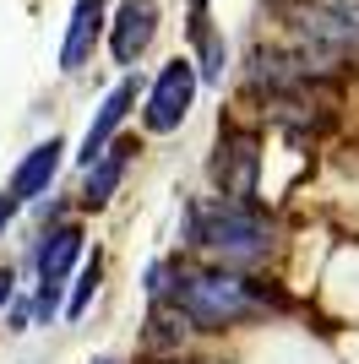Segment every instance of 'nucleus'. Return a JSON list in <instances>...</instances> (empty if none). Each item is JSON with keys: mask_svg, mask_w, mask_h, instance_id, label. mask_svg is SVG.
Masks as SVG:
<instances>
[{"mask_svg": "<svg viewBox=\"0 0 359 364\" xmlns=\"http://www.w3.org/2000/svg\"><path fill=\"white\" fill-rule=\"evenodd\" d=\"M272 304L278 299L267 289H256L251 277H239L234 267L175 277V310L185 316V326H202V332H224V326H239V321H256Z\"/></svg>", "mask_w": 359, "mask_h": 364, "instance_id": "1", "label": "nucleus"}, {"mask_svg": "<svg viewBox=\"0 0 359 364\" xmlns=\"http://www.w3.org/2000/svg\"><path fill=\"white\" fill-rule=\"evenodd\" d=\"M191 245L218 267H261L272 256V223L251 201H196L191 207Z\"/></svg>", "mask_w": 359, "mask_h": 364, "instance_id": "2", "label": "nucleus"}, {"mask_svg": "<svg viewBox=\"0 0 359 364\" xmlns=\"http://www.w3.org/2000/svg\"><path fill=\"white\" fill-rule=\"evenodd\" d=\"M288 28L316 55H359V0H288Z\"/></svg>", "mask_w": 359, "mask_h": 364, "instance_id": "3", "label": "nucleus"}, {"mask_svg": "<svg viewBox=\"0 0 359 364\" xmlns=\"http://www.w3.org/2000/svg\"><path fill=\"white\" fill-rule=\"evenodd\" d=\"M196 87H202L196 60H169L164 71H158V82H152V92H147L142 125H147L152 136L180 131V125H185V114H191V104H196Z\"/></svg>", "mask_w": 359, "mask_h": 364, "instance_id": "4", "label": "nucleus"}, {"mask_svg": "<svg viewBox=\"0 0 359 364\" xmlns=\"http://www.w3.org/2000/svg\"><path fill=\"white\" fill-rule=\"evenodd\" d=\"M82 261V228L76 223H66V228H49V240L38 245V299H33V316L44 321H55V310H60V283L71 277V267Z\"/></svg>", "mask_w": 359, "mask_h": 364, "instance_id": "5", "label": "nucleus"}, {"mask_svg": "<svg viewBox=\"0 0 359 364\" xmlns=\"http://www.w3.org/2000/svg\"><path fill=\"white\" fill-rule=\"evenodd\" d=\"M261 141L256 131H224L218 136V158H212V180L229 201H251L256 196V174H261Z\"/></svg>", "mask_w": 359, "mask_h": 364, "instance_id": "6", "label": "nucleus"}, {"mask_svg": "<svg viewBox=\"0 0 359 364\" xmlns=\"http://www.w3.org/2000/svg\"><path fill=\"white\" fill-rule=\"evenodd\" d=\"M109 28V49H115L120 65H136L142 55H147L152 33H158V0H120L115 22H104Z\"/></svg>", "mask_w": 359, "mask_h": 364, "instance_id": "7", "label": "nucleus"}, {"mask_svg": "<svg viewBox=\"0 0 359 364\" xmlns=\"http://www.w3.org/2000/svg\"><path fill=\"white\" fill-rule=\"evenodd\" d=\"M104 22H109V0H76L66 44H60V71H82L93 60V49L104 38Z\"/></svg>", "mask_w": 359, "mask_h": 364, "instance_id": "8", "label": "nucleus"}, {"mask_svg": "<svg viewBox=\"0 0 359 364\" xmlns=\"http://www.w3.org/2000/svg\"><path fill=\"white\" fill-rule=\"evenodd\" d=\"M131 104H136V76H125V82L109 92L104 104H98V114H93V125H88V136H82V152H76V158H82V168H88L93 158L115 141V131H120V120L131 114Z\"/></svg>", "mask_w": 359, "mask_h": 364, "instance_id": "9", "label": "nucleus"}, {"mask_svg": "<svg viewBox=\"0 0 359 364\" xmlns=\"http://www.w3.org/2000/svg\"><path fill=\"white\" fill-rule=\"evenodd\" d=\"M136 141L131 136H115L98 158L88 164V180H82V207H104L109 196H115V185L125 180V164H131Z\"/></svg>", "mask_w": 359, "mask_h": 364, "instance_id": "10", "label": "nucleus"}, {"mask_svg": "<svg viewBox=\"0 0 359 364\" xmlns=\"http://www.w3.org/2000/svg\"><path fill=\"white\" fill-rule=\"evenodd\" d=\"M60 152H66V141H60V136L38 141V147H33L28 158L16 164V174H11V185H6V191H11L16 201L44 196V191H49V180H55V168H60Z\"/></svg>", "mask_w": 359, "mask_h": 364, "instance_id": "11", "label": "nucleus"}, {"mask_svg": "<svg viewBox=\"0 0 359 364\" xmlns=\"http://www.w3.org/2000/svg\"><path fill=\"white\" fill-rule=\"evenodd\" d=\"M196 44H202V65H196V76H207V82H224V60H229V49H224V38L207 28V16H196Z\"/></svg>", "mask_w": 359, "mask_h": 364, "instance_id": "12", "label": "nucleus"}, {"mask_svg": "<svg viewBox=\"0 0 359 364\" xmlns=\"http://www.w3.org/2000/svg\"><path fill=\"white\" fill-rule=\"evenodd\" d=\"M152 326H158V332L147 337L152 348H180V337H185V316H180V310H158Z\"/></svg>", "mask_w": 359, "mask_h": 364, "instance_id": "13", "label": "nucleus"}, {"mask_svg": "<svg viewBox=\"0 0 359 364\" xmlns=\"http://www.w3.org/2000/svg\"><path fill=\"white\" fill-rule=\"evenodd\" d=\"M98 272H104V261L93 256L88 267H82V277H76V294H71V304H66V316H82V310H88V299L98 294Z\"/></svg>", "mask_w": 359, "mask_h": 364, "instance_id": "14", "label": "nucleus"}, {"mask_svg": "<svg viewBox=\"0 0 359 364\" xmlns=\"http://www.w3.org/2000/svg\"><path fill=\"white\" fill-rule=\"evenodd\" d=\"M11 213H16V196H11V191H0V234H6V223H11Z\"/></svg>", "mask_w": 359, "mask_h": 364, "instance_id": "15", "label": "nucleus"}, {"mask_svg": "<svg viewBox=\"0 0 359 364\" xmlns=\"http://www.w3.org/2000/svg\"><path fill=\"white\" fill-rule=\"evenodd\" d=\"M11 283H16L11 272H0V310H6V304H11Z\"/></svg>", "mask_w": 359, "mask_h": 364, "instance_id": "16", "label": "nucleus"}, {"mask_svg": "<svg viewBox=\"0 0 359 364\" xmlns=\"http://www.w3.org/2000/svg\"><path fill=\"white\" fill-rule=\"evenodd\" d=\"M98 364H115V359H98Z\"/></svg>", "mask_w": 359, "mask_h": 364, "instance_id": "17", "label": "nucleus"}, {"mask_svg": "<svg viewBox=\"0 0 359 364\" xmlns=\"http://www.w3.org/2000/svg\"><path fill=\"white\" fill-rule=\"evenodd\" d=\"M196 6H202V0H196Z\"/></svg>", "mask_w": 359, "mask_h": 364, "instance_id": "18", "label": "nucleus"}]
</instances>
